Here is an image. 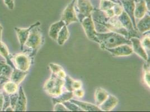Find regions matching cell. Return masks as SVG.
I'll return each instance as SVG.
<instances>
[{
	"label": "cell",
	"mask_w": 150,
	"mask_h": 112,
	"mask_svg": "<svg viewBox=\"0 0 150 112\" xmlns=\"http://www.w3.org/2000/svg\"><path fill=\"white\" fill-rule=\"evenodd\" d=\"M96 43L99 44L100 48L104 50L112 48L122 44L132 45L130 39L112 31L104 33H97Z\"/></svg>",
	"instance_id": "cell-1"
},
{
	"label": "cell",
	"mask_w": 150,
	"mask_h": 112,
	"mask_svg": "<svg viewBox=\"0 0 150 112\" xmlns=\"http://www.w3.org/2000/svg\"><path fill=\"white\" fill-rule=\"evenodd\" d=\"M64 83V79L52 74L50 78L45 82L44 90L50 96L57 97L62 93Z\"/></svg>",
	"instance_id": "cell-2"
},
{
	"label": "cell",
	"mask_w": 150,
	"mask_h": 112,
	"mask_svg": "<svg viewBox=\"0 0 150 112\" xmlns=\"http://www.w3.org/2000/svg\"><path fill=\"white\" fill-rule=\"evenodd\" d=\"M91 16L97 33H104L109 32L106 28L109 18L106 15L105 11L100 9H94Z\"/></svg>",
	"instance_id": "cell-3"
},
{
	"label": "cell",
	"mask_w": 150,
	"mask_h": 112,
	"mask_svg": "<svg viewBox=\"0 0 150 112\" xmlns=\"http://www.w3.org/2000/svg\"><path fill=\"white\" fill-rule=\"evenodd\" d=\"M75 9L79 21L81 23L83 19L91 15L94 9L89 0H77Z\"/></svg>",
	"instance_id": "cell-4"
},
{
	"label": "cell",
	"mask_w": 150,
	"mask_h": 112,
	"mask_svg": "<svg viewBox=\"0 0 150 112\" xmlns=\"http://www.w3.org/2000/svg\"><path fill=\"white\" fill-rule=\"evenodd\" d=\"M42 43V35L38 26L31 29L25 45L32 50L36 52Z\"/></svg>",
	"instance_id": "cell-5"
},
{
	"label": "cell",
	"mask_w": 150,
	"mask_h": 112,
	"mask_svg": "<svg viewBox=\"0 0 150 112\" xmlns=\"http://www.w3.org/2000/svg\"><path fill=\"white\" fill-rule=\"evenodd\" d=\"M76 1V0H72L63 12L61 20L67 26L73 23L79 22L75 9Z\"/></svg>",
	"instance_id": "cell-6"
},
{
	"label": "cell",
	"mask_w": 150,
	"mask_h": 112,
	"mask_svg": "<svg viewBox=\"0 0 150 112\" xmlns=\"http://www.w3.org/2000/svg\"><path fill=\"white\" fill-rule=\"evenodd\" d=\"M13 64L16 69L23 71H28L30 66V59L25 53H19L13 57L11 59Z\"/></svg>",
	"instance_id": "cell-7"
},
{
	"label": "cell",
	"mask_w": 150,
	"mask_h": 112,
	"mask_svg": "<svg viewBox=\"0 0 150 112\" xmlns=\"http://www.w3.org/2000/svg\"><path fill=\"white\" fill-rule=\"evenodd\" d=\"M81 23L86 35L88 39L96 42L97 32L95 30V27L91 18V16L83 19Z\"/></svg>",
	"instance_id": "cell-8"
},
{
	"label": "cell",
	"mask_w": 150,
	"mask_h": 112,
	"mask_svg": "<svg viewBox=\"0 0 150 112\" xmlns=\"http://www.w3.org/2000/svg\"><path fill=\"white\" fill-rule=\"evenodd\" d=\"M40 25V23L39 21H38L35 24L30 25L29 28H26V29H21V28H19L17 27L15 28L14 29L18 35L19 43L20 45V49L21 50H24L25 42L28 38L30 30L33 28H34L35 26H39Z\"/></svg>",
	"instance_id": "cell-9"
},
{
	"label": "cell",
	"mask_w": 150,
	"mask_h": 112,
	"mask_svg": "<svg viewBox=\"0 0 150 112\" xmlns=\"http://www.w3.org/2000/svg\"><path fill=\"white\" fill-rule=\"evenodd\" d=\"M123 7V10L130 18L134 29L137 31L136 28V21L134 17V9H135V0H119Z\"/></svg>",
	"instance_id": "cell-10"
},
{
	"label": "cell",
	"mask_w": 150,
	"mask_h": 112,
	"mask_svg": "<svg viewBox=\"0 0 150 112\" xmlns=\"http://www.w3.org/2000/svg\"><path fill=\"white\" fill-rule=\"evenodd\" d=\"M119 21L120 22L122 26L128 31L132 37L139 38V36L138 34L137 31L134 29L131 20L128 15L123 11L121 15L118 16Z\"/></svg>",
	"instance_id": "cell-11"
},
{
	"label": "cell",
	"mask_w": 150,
	"mask_h": 112,
	"mask_svg": "<svg viewBox=\"0 0 150 112\" xmlns=\"http://www.w3.org/2000/svg\"><path fill=\"white\" fill-rule=\"evenodd\" d=\"M106 50L108 51L114 57L130 56L133 53L131 45L128 44L120 45L112 48L106 49Z\"/></svg>",
	"instance_id": "cell-12"
},
{
	"label": "cell",
	"mask_w": 150,
	"mask_h": 112,
	"mask_svg": "<svg viewBox=\"0 0 150 112\" xmlns=\"http://www.w3.org/2000/svg\"><path fill=\"white\" fill-rule=\"evenodd\" d=\"M13 68L6 62L0 60V87L10 80Z\"/></svg>",
	"instance_id": "cell-13"
},
{
	"label": "cell",
	"mask_w": 150,
	"mask_h": 112,
	"mask_svg": "<svg viewBox=\"0 0 150 112\" xmlns=\"http://www.w3.org/2000/svg\"><path fill=\"white\" fill-rule=\"evenodd\" d=\"M130 40L131 42V46H132V48L133 52L142 58L144 61H148L149 56L147 54L146 50L143 47L140 39L138 38L133 37L131 38Z\"/></svg>",
	"instance_id": "cell-14"
},
{
	"label": "cell",
	"mask_w": 150,
	"mask_h": 112,
	"mask_svg": "<svg viewBox=\"0 0 150 112\" xmlns=\"http://www.w3.org/2000/svg\"><path fill=\"white\" fill-rule=\"evenodd\" d=\"M18 98L13 111L16 112H25L26 110L27 100L23 89L20 86L18 89Z\"/></svg>",
	"instance_id": "cell-15"
},
{
	"label": "cell",
	"mask_w": 150,
	"mask_h": 112,
	"mask_svg": "<svg viewBox=\"0 0 150 112\" xmlns=\"http://www.w3.org/2000/svg\"><path fill=\"white\" fill-rule=\"evenodd\" d=\"M118 104V99L114 95H109L108 97L100 106H99L101 111L110 112Z\"/></svg>",
	"instance_id": "cell-16"
},
{
	"label": "cell",
	"mask_w": 150,
	"mask_h": 112,
	"mask_svg": "<svg viewBox=\"0 0 150 112\" xmlns=\"http://www.w3.org/2000/svg\"><path fill=\"white\" fill-rule=\"evenodd\" d=\"M70 101L75 103L78 106H79L83 111L86 112H100L101 111V109L99 108L98 106H96V104H91L87 102H84L79 101L77 100L71 99L69 100Z\"/></svg>",
	"instance_id": "cell-17"
},
{
	"label": "cell",
	"mask_w": 150,
	"mask_h": 112,
	"mask_svg": "<svg viewBox=\"0 0 150 112\" xmlns=\"http://www.w3.org/2000/svg\"><path fill=\"white\" fill-rule=\"evenodd\" d=\"M148 12V9L144 0H139L135 3L134 9V17L136 19L142 18Z\"/></svg>",
	"instance_id": "cell-18"
},
{
	"label": "cell",
	"mask_w": 150,
	"mask_h": 112,
	"mask_svg": "<svg viewBox=\"0 0 150 112\" xmlns=\"http://www.w3.org/2000/svg\"><path fill=\"white\" fill-rule=\"evenodd\" d=\"M64 86L68 91L72 92L75 90L81 88L82 86L81 81L75 80L69 76H66L64 78Z\"/></svg>",
	"instance_id": "cell-19"
},
{
	"label": "cell",
	"mask_w": 150,
	"mask_h": 112,
	"mask_svg": "<svg viewBox=\"0 0 150 112\" xmlns=\"http://www.w3.org/2000/svg\"><path fill=\"white\" fill-rule=\"evenodd\" d=\"M136 28L137 30L142 34L150 31V15L146 14L142 18L140 19L137 24H136Z\"/></svg>",
	"instance_id": "cell-20"
},
{
	"label": "cell",
	"mask_w": 150,
	"mask_h": 112,
	"mask_svg": "<svg viewBox=\"0 0 150 112\" xmlns=\"http://www.w3.org/2000/svg\"><path fill=\"white\" fill-rule=\"evenodd\" d=\"M65 25V23L62 20L52 24L49 30V36L53 40L56 41L59 32L61 30L63 26Z\"/></svg>",
	"instance_id": "cell-21"
},
{
	"label": "cell",
	"mask_w": 150,
	"mask_h": 112,
	"mask_svg": "<svg viewBox=\"0 0 150 112\" xmlns=\"http://www.w3.org/2000/svg\"><path fill=\"white\" fill-rule=\"evenodd\" d=\"M28 74V71H23L15 68L13 69V72L10 76V80L15 82L18 85H19L24 80Z\"/></svg>",
	"instance_id": "cell-22"
},
{
	"label": "cell",
	"mask_w": 150,
	"mask_h": 112,
	"mask_svg": "<svg viewBox=\"0 0 150 112\" xmlns=\"http://www.w3.org/2000/svg\"><path fill=\"white\" fill-rule=\"evenodd\" d=\"M109 95L108 93L104 89L101 87L97 88L95 94V104L98 106H100L107 99Z\"/></svg>",
	"instance_id": "cell-23"
},
{
	"label": "cell",
	"mask_w": 150,
	"mask_h": 112,
	"mask_svg": "<svg viewBox=\"0 0 150 112\" xmlns=\"http://www.w3.org/2000/svg\"><path fill=\"white\" fill-rule=\"evenodd\" d=\"M69 33L67 28V26L65 25L64 26H63L62 28L58 33L56 40L58 44L59 45H63L69 39Z\"/></svg>",
	"instance_id": "cell-24"
},
{
	"label": "cell",
	"mask_w": 150,
	"mask_h": 112,
	"mask_svg": "<svg viewBox=\"0 0 150 112\" xmlns=\"http://www.w3.org/2000/svg\"><path fill=\"white\" fill-rule=\"evenodd\" d=\"M0 55L4 57L6 60V62L9 64L13 69H15V66L11 60V56L9 53V51L6 45L4 43L0 40Z\"/></svg>",
	"instance_id": "cell-25"
},
{
	"label": "cell",
	"mask_w": 150,
	"mask_h": 112,
	"mask_svg": "<svg viewBox=\"0 0 150 112\" xmlns=\"http://www.w3.org/2000/svg\"><path fill=\"white\" fill-rule=\"evenodd\" d=\"M2 86L4 92L9 95L15 93L19 89V85L11 80L5 82Z\"/></svg>",
	"instance_id": "cell-26"
},
{
	"label": "cell",
	"mask_w": 150,
	"mask_h": 112,
	"mask_svg": "<svg viewBox=\"0 0 150 112\" xmlns=\"http://www.w3.org/2000/svg\"><path fill=\"white\" fill-rule=\"evenodd\" d=\"M74 94L72 92L67 91L65 93H62L61 95L57 97H53L52 98V101L53 104H55L56 103H63L64 101L69 100L73 98Z\"/></svg>",
	"instance_id": "cell-27"
},
{
	"label": "cell",
	"mask_w": 150,
	"mask_h": 112,
	"mask_svg": "<svg viewBox=\"0 0 150 112\" xmlns=\"http://www.w3.org/2000/svg\"><path fill=\"white\" fill-rule=\"evenodd\" d=\"M116 4L109 0H101L100 4V10L106 11L108 10L112 9L113 6Z\"/></svg>",
	"instance_id": "cell-28"
},
{
	"label": "cell",
	"mask_w": 150,
	"mask_h": 112,
	"mask_svg": "<svg viewBox=\"0 0 150 112\" xmlns=\"http://www.w3.org/2000/svg\"><path fill=\"white\" fill-rule=\"evenodd\" d=\"M64 106H66V108L69 110V111L71 112H81L83 111L81 109L75 104V103L70 101L69 100L64 101L62 103Z\"/></svg>",
	"instance_id": "cell-29"
},
{
	"label": "cell",
	"mask_w": 150,
	"mask_h": 112,
	"mask_svg": "<svg viewBox=\"0 0 150 112\" xmlns=\"http://www.w3.org/2000/svg\"><path fill=\"white\" fill-rule=\"evenodd\" d=\"M150 65L144 63V80L145 84L148 87H150Z\"/></svg>",
	"instance_id": "cell-30"
},
{
	"label": "cell",
	"mask_w": 150,
	"mask_h": 112,
	"mask_svg": "<svg viewBox=\"0 0 150 112\" xmlns=\"http://www.w3.org/2000/svg\"><path fill=\"white\" fill-rule=\"evenodd\" d=\"M142 45L143 46L144 50H147L148 51H150V33H148L147 35H146L144 39H142V41L141 42Z\"/></svg>",
	"instance_id": "cell-31"
},
{
	"label": "cell",
	"mask_w": 150,
	"mask_h": 112,
	"mask_svg": "<svg viewBox=\"0 0 150 112\" xmlns=\"http://www.w3.org/2000/svg\"><path fill=\"white\" fill-rule=\"evenodd\" d=\"M18 91L16 92L15 93L12 94L10 95V106L13 108L14 110V108L16 106L18 98Z\"/></svg>",
	"instance_id": "cell-32"
},
{
	"label": "cell",
	"mask_w": 150,
	"mask_h": 112,
	"mask_svg": "<svg viewBox=\"0 0 150 112\" xmlns=\"http://www.w3.org/2000/svg\"><path fill=\"white\" fill-rule=\"evenodd\" d=\"M50 69L52 72V74H54L55 75H57L61 70L63 69L60 65L52 63L50 64Z\"/></svg>",
	"instance_id": "cell-33"
},
{
	"label": "cell",
	"mask_w": 150,
	"mask_h": 112,
	"mask_svg": "<svg viewBox=\"0 0 150 112\" xmlns=\"http://www.w3.org/2000/svg\"><path fill=\"white\" fill-rule=\"evenodd\" d=\"M112 9L114 12L115 16H118L120 15H121L124 11L122 5L119 4H116Z\"/></svg>",
	"instance_id": "cell-34"
},
{
	"label": "cell",
	"mask_w": 150,
	"mask_h": 112,
	"mask_svg": "<svg viewBox=\"0 0 150 112\" xmlns=\"http://www.w3.org/2000/svg\"><path fill=\"white\" fill-rule=\"evenodd\" d=\"M54 111L56 112H68L69 110L62 103H56L54 104Z\"/></svg>",
	"instance_id": "cell-35"
},
{
	"label": "cell",
	"mask_w": 150,
	"mask_h": 112,
	"mask_svg": "<svg viewBox=\"0 0 150 112\" xmlns=\"http://www.w3.org/2000/svg\"><path fill=\"white\" fill-rule=\"evenodd\" d=\"M72 93L74 94V96H75L78 98H82L85 95V91L83 90L81 88L72 91Z\"/></svg>",
	"instance_id": "cell-36"
},
{
	"label": "cell",
	"mask_w": 150,
	"mask_h": 112,
	"mask_svg": "<svg viewBox=\"0 0 150 112\" xmlns=\"http://www.w3.org/2000/svg\"><path fill=\"white\" fill-rule=\"evenodd\" d=\"M5 4L10 10H13L14 9V2L13 0H4Z\"/></svg>",
	"instance_id": "cell-37"
},
{
	"label": "cell",
	"mask_w": 150,
	"mask_h": 112,
	"mask_svg": "<svg viewBox=\"0 0 150 112\" xmlns=\"http://www.w3.org/2000/svg\"><path fill=\"white\" fill-rule=\"evenodd\" d=\"M4 103V95H3V94L0 93V112L2 111Z\"/></svg>",
	"instance_id": "cell-38"
},
{
	"label": "cell",
	"mask_w": 150,
	"mask_h": 112,
	"mask_svg": "<svg viewBox=\"0 0 150 112\" xmlns=\"http://www.w3.org/2000/svg\"><path fill=\"white\" fill-rule=\"evenodd\" d=\"M106 13V15L109 17V18H112L113 16H115L114 12L112 10V9H110L109 10H108L106 11H105Z\"/></svg>",
	"instance_id": "cell-39"
},
{
	"label": "cell",
	"mask_w": 150,
	"mask_h": 112,
	"mask_svg": "<svg viewBox=\"0 0 150 112\" xmlns=\"http://www.w3.org/2000/svg\"><path fill=\"white\" fill-rule=\"evenodd\" d=\"M145 2H146V6H147V8L148 9V11H150V0H144Z\"/></svg>",
	"instance_id": "cell-40"
},
{
	"label": "cell",
	"mask_w": 150,
	"mask_h": 112,
	"mask_svg": "<svg viewBox=\"0 0 150 112\" xmlns=\"http://www.w3.org/2000/svg\"><path fill=\"white\" fill-rule=\"evenodd\" d=\"M2 30H3V28L1 25H0V40H1V34H2Z\"/></svg>",
	"instance_id": "cell-41"
},
{
	"label": "cell",
	"mask_w": 150,
	"mask_h": 112,
	"mask_svg": "<svg viewBox=\"0 0 150 112\" xmlns=\"http://www.w3.org/2000/svg\"><path fill=\"white\" fill-rule=\"evenodd\" d=\"M135 1H136V0H135Z\"/></svg>",
	"instance_id": "cell-42"
},
{
	"label": "cell",
	"mask_w": 150,
	"mask_h": 112,
	"mask_svg": "<svg viewBox=\"0 0 150 112\" xmlns=\"http://www.w3.org/2000/svg\"></svg>",
	"instance_id": "cell-43"
}]
</instances>
